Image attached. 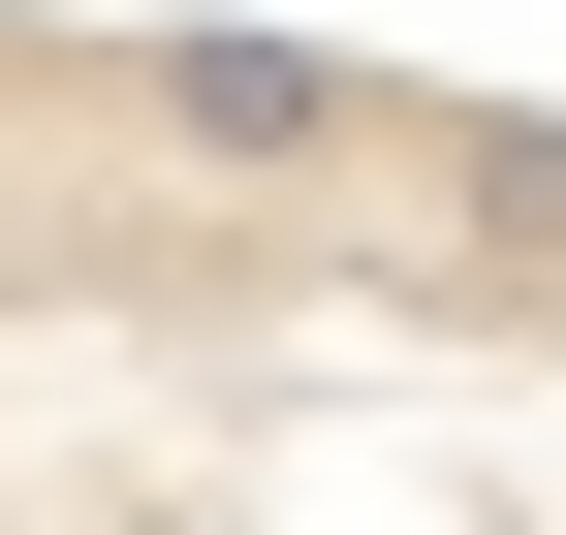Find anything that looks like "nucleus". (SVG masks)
Listing matches in <instances>:
<instances>
[{
	"mask_svg": "<svg viewBox=\"0 0 566 535\" xmlns=\"http://www.w3.org/2000/svg\"><path fill=\"white\" fill-rule=\"evenodd\" d=\"M126 126H158L189 189H378L409 158V63H346V32H126Z\"/></svg>",
	"mask_w": 566,
	"mask_h": 535,
	"instance_id": "obj_1",
	"label": "nucleus"
},
{
	"mask_svg": "<svg viewBox=\"0 0 566 535\" xmlns=\"http://www.w3.org/2000/svg\"><path fill=\"white\" fill-rule=\"evenodd\" d=\"M409 189H441L472 315H566V126H409Z\"/></svg>",
	"mask_w": 566,
	"mask_h": 535,
	"instance_id": "obj_2",
	"label": "nucleus"
},
{
	"mask_svg": "<svg viewBox=\"0 0 566 535\" xmlns=\"http://www.w3.org/2000/svg\"><path fill=\"white\" fill-rule=\"evenodd\" d=\"M0 95H32V32H0Z\"/></svg>",
	"mask_w": 566,
	"mask_h": 535,
	"instance_id": "obj_3",
	"label": "nucleus"
}]
</instances>
